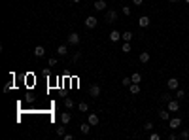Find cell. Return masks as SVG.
<instances>
[{
  "label": "cell",
  "mask_w": 189,
  "mask_h": 140,
  "mask_svg": "<svg viewBox=\"0 0 189 140\" xmlns=\"http://www.w3.org/2000/svg\"><path fill=\"white\" fill-rule=\"evenodd\" d=\"M99 25V19L95 17V15H89V17L85 19V28H95Z\"/></svg>",
  "instance_id": "1"
},
{
  "label": "cell",
  "mask_w": 189,
  "mask_h": 140,
  "mask_svg": "<svg viewBox=\"0 0 189 140\" xmlns=\"http://www.w3.org/2000/svg\"><path fill=\"white\" fill-rule=\"evenodd\" d=\"M168 112H180V102H178V99L168 100Z\"/></svg>",
  "instance_id": "2"
},
{
  "label": "cell",
  "mask_w": 189,
  "mask_h": 140,
  "mask_svg": "<svg viewBox=\"0 0 189 140\" xmlns=\"http://www.w3.org/2000/svg\"><path fill=\"white\" fill-rule=\"evenodd\" d=\"M68 44H70V45H78V44H80V34H78V32H70V34H68Z\"/></svg>",
  "instance_id": "3"
},
{
  "label": "cell",
  "mask_w": 189,
  "mask_h": 140,
  "mask_svg": "<svg viewBox=\"0 0 189 140\" xmlns=\"http://www.w3.org/2000/svg\"><path fill=\"white\" fill-rule=\"evenodd\" d=\"M115 19H117V11H113V9L106 11V23H115Z\"/></svg>",
  "instance_id": "4"
},
{
  "label": "cell",
  "mask_w": 189,
  "mask_h": 140,
  "mask_svg": "<svg viewBox=\"0 0 189 140\" xmlns=\"http://www.w3.org/2000/svg\"><path fill=\"white\" fill-rule=\"evenodd\" d=\"M167 85H168V89H178L180 87V81H178V78H170L167 81Z\"/></svg>",
  "instance_id": "5"
},
{
  "label": "cell",
  "mask_w": 189,
  "mask_h": 140,
  "mask_svg": "<svg viewBox=\"0 0 189 140\" xmlns=\"http://www.w3.org/2000/svg\"><path fill=\"white\" fill-rule=\"evenodd\" d=\"M159 119H161V121H168V119H170V112H168V110H159Z\"/></svg>",
  "instance_id": "6"
},
{
  "label": "cell",
  "mask_w": 189,
  "mask_h": 140,
  "mask_svg": "<svg viewBox=\"0 0 189 140\" xmlns=\"http://www.w3.org/2000/svg\"><path fill=\"white\" fill-rule=\"evenodd\" d=\"M89 95L95 97V99H97V97H100V87H99V85H91V87H89Z\"/></svg>",
  "instance_id": "7"
},
{
  "label": "cell",
  "mask_w": 189,
  "mask_h": 140,
  "mask_svg": "<svg viewBox=\"0 0 189 140\" xmlns=\"http://www.w3.org/2000/svg\"><path fill=\"white\" fill-rule=\"evenodd\" d=\"M168 125H170V129H178V127L182 125V119L180 118H172V119H168Z\"/></svg>",
  "instance_id": "8"
},
{
  "label": "cell",
  "mask_w": 189,
  "mask_h": 140,
  "mask_svg": "<svg viewBox=\"0 0 189 140\" xmlns=\"http://www.w3.org/2000/svg\"><path fill=\"white\" fill-rule=\"evenodd\" d=\"M99 116H97V114H89V116H87V123H91V125H99Z\"/></svg>",
  "instance_id": "9"
},
{
  "label": "cell",
  "mask_w": 189,
  "mask_h": 140,
  "mask_svg": "<svg viewBox=\"0 0 189 140\" xmlns=\"http://www.w3.org/2000/svg\"><path fill=\"white\" fill-rule=\"evenodd\" d=\"M93 8L97 9V11H102V9H106V2H104V0H97L93 4Z\"/></svg>",
  "instance_id": "10"
},
{
  "label": "cell",
  "mask_w": 189,
  "mask_h": 140,
  "mask_svg": "<svg viewBox=\"0 0 189 140\" xmlns=\"http://www.w3.org/2000/svg\"><path fill=\"white\" fill-rule=\"evenodd\" d=\"M110 42H119V40H121V32H117V30H112V32H110Z\"/></svg>",
  "instance_id": "11"
},
{
  "label": "cell",
  "mask_w": 189,
  "mask_h": 140,
  "mask_svg": "<svg viewBox=\"0 0 189 140\" xmlns=\"http://www.w3.org/2000/svg\"><path fill=\"white\" fill-rule=\"evenodd\" d=\"M138 25H140V27H142V28L149 27V17H148V15H142V17L138 19Z\"/></svg>",
  "instance_id": "12"
},
{
  "label": "cell",
  "mask_w": 189,
  "mask_h": 140,
  "mask_svg": "<svg viewBox=\"0 0 189 140\" xmlns=\"http://www.w3.org/2000/svg\"><path fill=\"white\" fill-rule=\"evenodd\" d=\"M70 119H72V114H70V112H63V114H61V121H63L64 125L70 123Z\"/></svg>",
  "instance_id": "13"
},
{
  "label": "cell",
  "mask_w": 189,
  "mask_h": 140,
  "mask_svg": "<svg viewBox=\"0 0 189 140\" xmlns=\"http://www.w3.org/2000/svg\"><path fill=\"white\" fill-rule=\"evenodd\" d=\"M44 55H45L44 45H36V47H34V57H44Z\"/></svg>",
  "instance_id": "14"
},
{
  "label": "cell",
  "mask_w": 189,
  "mask_h": 140,
  "mask_svg": "<svg viewBox=\"0 0 189 140\" xmlns=\"http://www.w3.org/2000/svg\"><path fill=\"white\" fill-rule=\"evenodd\" d=\"M91 127H93L91 123H81V125H80V131L83 133V135H87V133L91 131Z\"/></svg>",
  "instance_id": "15"
},
{
  "label": "cell",
  "mask_w": 189,
  "mask_h": 140,
  "mask_svg": "<svg viewBox=\"0 0 189 140\" xmlns=\"http://www.w3.org/2000/svg\"><path fill=\"white\" fill-rule=\"evenodd\" d=\"M129 89H131L132 95H138V93H140V85H138V83H131V85H129Z\"/></svg>",
  "instance_id": "16"
},
{
  "label": "cell",
  "mask_w": 189,
  "mask_h": 140,
  "mask_svg": "<svg viewBox=\"0 0 189 140\" xmlns=\"http://www.w3.org/2000/svg\"><path fill=\"white\" fill-rule=\"evenodd\" d=\"M121 38H123L125 42H132V32H129V30H127V32H121Z\"/></svg>",
  "instance_id": "17"
},
{
  "label": "cell",
  "mask_w": 189,
  "mask_h": 140,
  "mask_svg": "<svg viewBox=\"0 0 189 140\" xmlns=\"http://www.w3.org/2000/svg\"><path fill=\"white\" fill-rule=\"evenodd\" d=\"M57 53H59V55H66V53H68V47H66L64 44H61V45L57 47Z\"/></svg>",
  "instance_id": "18"
},
{
  "label": "cell",
  "mask_w": 189,
  "mask_h": 140,
  "mask_svg": "<svg viewBox=\"0 0 189 140\" xmlns=\"http://www.w3.org/2000/svg\"><path fill=\"white\" fill-rule=\"evenodd\" d=\"M149 61V53L148 51H142V53H140V63H148Z\"/></svg>",
  "instance_id": "19"
},
{
  "label": "cell",
  "mask_w": 189,
  "mask_h": 140,
  "mask_svg": "<svg viewBox=\"0 0 189 140\" xmlns=\"http://www.w3.org/2000/svg\"><path fill=\"white\" fill-rule=\"evenodd\" d=\"M131 80H132V83H140V81H142V76H140L138 72H134V74L131 76Z\"/></svg>",
  "instance_id": "20"
},
{
  "label": "cell",
  "mask_w": 189,
  "mask_h": 140,
  "mask_svg": "<svg viewBox=\"0 0 189 140\" xmlns=\"http://www.w3.org/2000/svg\"><path fill=\"white\" fill-rule=\"evenodd\" d=\"M78 108H80V112H85V114H87V110H89V104H87V102H80V104H78Z\"/></svg>",
  "instance_id": "21"
},
{
  "label": "cell",
  "mask_w": 189,
  "mask_h": 140,
  "mask_svg": "<svg viewBox=\"0 0 189 140\" xmlns=\"http://www.w3.org/2000/svg\"><path fill=\"white\" fill-rule=\"evenodd\" d=\"M121 51L123 53H129V51H131V42H125V44L121 45Z\"/></svg>",
  "instance_id": "22"
},
{
  "label": "cell",
  "mask_w": 189,
  "mask_h": 140,
  "mask_svg": "<svg viewBox=\"0 0 189 140\" xmlns=\"http://www.w3.org/2000/svg\"><path fill=\"white\" fill-rule=\"evenodd\" d=\"M185 97V91L184 89H180V87H178V89H176V99L180 100V99H184Z\"/></svg>",
  "instance_id": "23"
},
{
  "label": "cell",
  "mask_w": 189,
  "mask_h": 140,
  "mask_svg": "<svg viewBox=\"0 0 189 140\" xmlns=\"http://www.w3.org/2000/svg\"><path fill=\"white\" fill-rule=\"evenodd\" d=\"M121 83H123V85H125V87H129V85H131V83H132L131 76H125V78H123V80H121Z\"/></svg>",
  "instance_id": "24"
},
{
  "label": "cell",
  "mask_w": 189,
  "mask_h": 140,
  "mask_svg": "<svg viewBox=\"0 0 189 140\" xmlns=\"http://www.w3.org/2000/svg\"><path fill=\"white\" fill-rule=\"evenodd\" d=\"M64 106H66L68 110L74 108V100H72V99H64Z\"/></svg>",
  "instance_id": "25"
},
{
  "label": "cell",
  "mask_w": 189,
  "mask_h": 140,
  "mask_svg": "<svg viewBox=\"0 0 189 140\" xmlns=\"http://www.w3.org/2000/svg\"><path fill=\"white\" fill-rule=\"evenodd\" d=\"M57 135H59V136H64V135H66V133H64V123H63L61 127H57Z\"/></svg>",
  "instance_id": "26"
},
{
  "label": "cell",
  "mask_w": 189,
  "mask_h": 140,
  "mask_svg": "<svg viewBox=\"0 0 189 140\" xmlns=\"http://www.w3.org/2000/svg\"><path fill=\"white\" fill-rule=\"evenodd\" d=\"M180 138H182V140H189V131H187V129H185V131H182Z\"/></svg>",
  "instance_id": "27"
},
{
  "label": "cell",
  "mask_w": 189,
  "mask_h": 140,
  "mask_svg": "<svg viewBox=\"0 0 189 140\" xmlns=\"http://www.w3.org/2000/svg\"><path fill=\"white\" fill-rule=\"evenodd\" d=\"M80 57H81V53H80V51H76V53L72 55V63H78V61H80Z\"/></svg>",
  "instance_id": "28"
},
{
  "label": "cell",
  "mask_w": 189,
  "mask_h": 140,
  "mask_svg": "<svg viewBox=\"0 0 189 140\" xmlns=\"http://www.w3.org/2000/svg\"><path fill=\"white\" fill-rule=\"evenodd\" d=\"M170 99H172V97H170V93H165V95H163V102H168Z\"/></svg>",
  "instance_id": "29"
},
{
  "label": "cell",
  "mask_w": 189,
  "mask_h": 140,
  "mask_svg": "<svg viewBox=\"0 0 189 140\" xmlns=\"http://www.w3.org/2000/svg\"><path fill=\"white\" fill-rule=\"evenodd\" d=\"M144 129H146V131H151V129H153V123H151V121H148V123L144 125Z\"/></svg>",
  "instance_id": "30"
},
{
  "label": "cell",
  "mask_w": 189,
  "mask_h": 140,
  "mask_svg": "<svg viewBox=\"0 0 189 140\" xmlns=\"http://www.w3.org/2000/svg\"><path fill=\"white\" fill-rule=\"evenodd\" d=\"M123 14H125V15H131V8H129V6H123Z\"/></svg>",
  "instance_id": "31"
},
{
  "label": "cell",
  "mask_w": 189,
  "mask_h": 140,
  "mask_svg": "<svg viewBox=\"0 0 189 140\" xmlns=\"http://www.w3.org/2000/svg\"><path fill=\"white\" fill-rule=\"evenodd\" d=\"M149 138H151V140H159V138H161V136H159L157 133H151V136H149Z\"/></svg>",
  "instance_id": "32"
},
{
  "label": "cell",
  "mask_w": 189,
  "mask_h": 140,
  "mask_svg": "<svg viewBox=\"0 0 189 140\" xmlns=\"http://www.w3.org/2000/svg\"><path fill=\"white\" fill-rule=\"evenodd\" d=\"M168 138H170V140H176V138H178V135H176V133H170V135H168Z\"/></svg>",
  "instance_id": "33"
},
{
  "label": "cell",
  "mask_w": 189,
  "mask_h": 140,
  "mask_svg": "<svg viewBox=\"0 0 189 140\" xmlns=\"http://www.w3.org/2000/svg\"><path fill=\"white\" fill-rule=\"evenodd\" d=\"M132 2H134V6H140L142 2H144V0H132Z\"/></svg>",
  "instance_id": "34"
},
{
  "label": "cell",
  "mask_w": 189,
  "mask_h": 140,
  "mask_svg": "<svg viewBox=\"0 0 189 140\" xmlns=\"http://www.w3.org/2000/svg\"><path fill=\"white\" fill-rule=\"evenodd\" d=\"M72 2H76V4H78V2H81V0H72Z\"/></svg>",
  "instance_id": "35"
},
{
  "label": "cell",
  "mask_w": 189,
  "mask_h": 140,
  "mask_svg": "<svg viewBox=\"0 0 189 140\" xmlns=\"http://www.w3.org/2000/svg\"><path fill=\"white\" fill-rule=\"evenodd\" d=\"M168 2H176V0H168Z\"/></svg>",
  "instance_id": "36"
},
{
  "label": "cell",
  "mask_w": 189,
  "mask_h": 140,
  "mask_svg": "<svg viewBox=\"0 0 189 140\" xmlns=\"http://www.w3.org/2000/svg\"><path fill=\"white\" fill-rule=\"evenodd\" d=\"M187 118H189V114H187Z\"/></svg>",
  "instance_id": "37"
}]
</instances>
